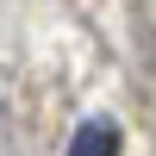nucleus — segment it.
Here are the masks:
<instances>
[{
    "instance_id": "obj_1",
    "label": "nucleus",
    "mask_w": 156,
    "mask_h": 156,
    "mask_svg": "<svg viewBox=\"0 0 156 156\" xmlns=\"http://www.w3.org/2000/svg\"><path fill=\"white\" fill-rule=\"evenodd\" d=\"M69 156H119V131L106 119H81V131L69 137Z\"/></svg>"
}]
</instances>
